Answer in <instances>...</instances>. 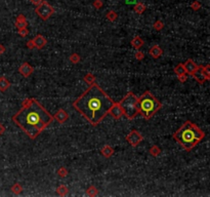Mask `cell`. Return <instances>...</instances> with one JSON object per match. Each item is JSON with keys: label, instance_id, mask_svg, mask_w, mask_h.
<instances>
[{"label": "cell", "instance_id": "8d00e7d4", "mask_svg": "<svg viewBox=\"0 0 210 197\" xmlns=\"http://www.w3.org/2000/svg\"><path fill=\"white\" fill-rule=\"evenodd\" d=\"M31 2H32L34 5H39L40 3H42V2L44 1V0H30Z\"/></svg>", "mask_w": 210, "mask_h": 197}, {"label": "cell", "instance_id": "9c48e42d", "mask_svg": "<svg viewBox=\"0 0 210 197\" xmlns=\"http://www.w3.org/2000/svg\"><path fill=\"white\" fill-rule=\"evenodd\" d=\"M19 74L23 75L24 77H29V76L32 74L33 72H34V68H33L30 64L24 63V64H22L21 66H19Z\"/></svg>", "mask_w": 210, "mask_h": 197}, {"label": "cell", "instance_id": "d6986e66", "mask_svg": "<svg viewBox=\"0 0 210 197\" xmlns=\"http://www.w3.org/2000/svg\"><path fill=\"white\" fill-rule=\"evenodd\" d=\"M57 193L60 196H67V195H68V193H69V189H68V187H67L66 185H60L57 188Z\"/></svg>", "mask_w": 210, "mask_h": 197}, {"label": "cell", "instance_id": "8992f818", "mask_svg": "<svg viewBox=\"0 0 210 197\" xmlns=\"http://www.w3.org/2000/svg\"><path fill=\"white\" fill-rule=\"evenodd\" d=\"M54 13V8L46 1H43L42 3L37 5V7L35 8V13L42 20V21L48 20L50 16H52Z\"/></svg>", "mask_w": 210, "mask_h": 197}, {"label": "cell", "instance_id": "7402d4cb", "mask_svg": "<svg viewBox=\"0 0 210 197\" xmlns=\"http://www.w3.org/2000/svg\"><path fill=\"white\" fill-rule=\"evenodd\" d=\"M149 153H150V155H152L153 157H157V156L160 155V153H161V149L159 148L157 145H154V146H152V147L150 148Z\"/></svg>", "mask_w": 210, "mask_h": 197}, {"label": "cell", "instance_id": "e575fe53", "mask_svg": "<svg viewBox=\"0 0 210 197\" xmlns=\"http://www.w3.org/2000/svg\"><path fill=\"white\" fill-rule=\"evenodd\" d=\"M177 79L180 80V82H186L187 79V77L186 74H184V75H178V76H177Z\"/></svg>", "mask_w": 210, "mask_h": 197}, {"label": "cell", "instance_id": "7a4b0ae2", "mask_svg": "<svg viewBox=\"0 0 210 197\" xmlns=\"http://www.w3.org/2000/svg\"><path fill=\"white\" fill-rule=\"evenodd\" d=\"M12 121L30 139H36L54 121V116L35 99H27L12 116Z\"/></svg>", "mask_w": 210, "mask_h": 197}, {"label": "cell", "instance_id": "d4e9b609", "mask_svg": "<svg viewBox=\"0 0 210 197\" xmlns=\"http://www.w3.org/2000/svg\"><path fill=\"white\" fill-rule=\"evenodd\" d=\"M106 18L109 22H115L118 18V15L116 13L115 10H110V12L107 13V15H106Z\"/></svg>", "mask_w": 210, "mask_h": 197}, {"label": "cell", "instance_id": "ac0fdd59", "mask_svg": "<svg viewBox=\"0 0 210 197\" xmlns=\"http://www.w3.org/2000/svg\"><path fill=\"white\" fill-rule=\"evenodd\" d=\"M10 82L5 77H0V91H5L6 89L9 88Z\"/></svg>", "mask_w": 210, "mask_h": 197}, {"label": "cell", "instance_id": "44dd1931", "mask_svg": "<svg viewBox=\"0 0 210 197\" xmlns=\"http://www.w3.org/2000/svg\"><path fill=\"white\" fill-rule=\"evenodd\" d=\"M173 71H174V73L176 75H184L186 74V69H184V64H178L176 65V66L174 67V69H173Z\"/></svg>", "mask_w": 210, "mask_h": 197}, {"label": "cell", "instance_id": "5b68a950", "mask_svg": "<svg viewBox=\"0 0 210 197\" xmlns=\"http://www.w3.org/2000/svg\"><path fill=\"white\" fill-rule=\"evenodd\" d=\"M119 105L121 106L123 113L127 119H134L138 113V97L133 92H128L124 98L120 101Z\"/></svg>", "mask_w": 210, "mask_h": 197}, {"label": "cell", "instance_id": "3957f363", "mask_svg": "<svg viewBox=\"0 0 210 197\" xmlns=\"http://www.w3.org/2000/svg\"><path fill=\"white\" fill-rule=\"evenodd\" d=\"M173 139L184 150L190 152L205 138V133L192 121H186L173 134Z\"/></svg>", "mask_w": 210, "mask_h": 197}, {"label": "cell", "instance_id": "9a60e30c", "mask_svg": "<svg viewBox=\"0 0 210 197\" xmlns=\"http://www.w3.org/2000/svg\"><path fill=\"white\" fill-rule=\"evenodd\" d=\"M149 55L152 57L153 59H158L160 58L162 55H163V50L160 46L158 45H154L150 48L149 50Z\"/></svg>", "mask_w": 210, "mask_h": 197}, {"label": "cell", "instance_id": "cb8c5ba5", "mask_svg": "<svg viewBox=\"0 0 210 197\" xmlns=\"http://www.w3.org/2000/svg\"><path fill=\"white\" fill-rule=\"evenodd\" d=\"M86 194H87L88 196L94 197L99 194V190H97V188L96 186H90V187H88L87 190H86Z\"/></svg>", "mask_w": 210, "mask_h": 197}, {"label": "cell", "instance_id": "4dcf8cb0", "mask_svg": "<svg viewBox=\"0 0 210 197\" xmlns=\"http://www.w3.org/2000/svg\"><path fill=\"white\" fill-rule=\"evenodd\" d=\"M18 34L19 36H22V37H26V36L29 34V30H28L27 28H24V29H19L18 31Z\"/></svg>", "mask_w": 210, "mask_h": 197}, {"label": "cell", "instance_id": "1f68e13d", "mask_svg": "<svg viewBox=\"0 0 210 197\" xmlns=\"http://www.w3.org/2000/svg\"><path fill=\"white\" fill-rule=\"evenodd\" d=\"M134 58H135L138 61H142V59H145V53L141 52V50H138V52H136V53L134 55Z\"/></svg>", "mask_w": 210, "mask_h": 197}, {"label": "cell", "instance_id": "277c9868", "mask_svg": "<svg viewBox=\"0 0 210 197\" xmlns=\"http://www.w3.org/2000/svg\"><path fill=\"white\" fill-rule=\"evenodd\" d=\"M138 112L145 120H149L156 112L162 108V104L149 91H145V94L138 98Z\"/></svg>", "mask_w": 210, "mask_h": 197}, {"label": "cell", "instance_id": "f35d334b", "mask_svg": "<svg viewBox=\"0 0 210 197\" xmlns=\"http://www.w3.org/2000/svg\"><path fill=\"white\" fill-rule=\"evenodd\" d=\"M5 46L4 45H2V44H0V55H2V53H4L5 52Z\"/></svg>", "mask_w": 210, "mask_h": 197}, {"label": "cell", "instance_id": "f1b7e54d", "mask_svg": "<svg viewBox=\"0 0 210 197\" xmlns=\"http://www.w3.org/2000/svg\"><path fill=\"white\" fill-rule=\"evenodd\" d=\"M153 27L156 31H161L164 28V23L162 21H160V20H158V21H156L155 23H154Z\"/></svg>", "mask_w": 210, "mask_h": 197}, {"label": "cell", "instance_id": "5bb4252c", "mask_svg": "<svg viewBox=\"0 0 210 197\" xmlns=\"http://www.w3.org/2000/svg\"><path fill=\"white\" fill-rule=\"evenodd\" d=\"M16 27L18 28V30L19 29H24V28H27L28 26V22L26 18H25L24 15H19L16 16Z\"/></svg>", "mask_w": 210, "mask_h": 197}, {"label": "cell", "instance_id": "f546056e", "mask_svg": "<svg viewBox=\"0 0 210 197\" xmlns=\"http://www.w3.org/2000/svg\"><path fill=\"white\" fill-rule=\"evenodd\" d=\"M202 72H203L204 76L206 77V79L209 80L210 79V67H209V65H207V66H205V67L202 66Z\"/></svg>", "mask_w": 210, "mask_h": 197}, {"label": "cell", "instance_id": "83f0119b", "mask_svg": "<svg viewBox=\"0 0 210 197\" xmlns=\"http://www.w3.org/2000/svg\"><path fill=\"white\" fill-rule=\"evenodd\" d=\"M69 60L73 64H77V63H79V62H80V56L78 55V53H72V55L70 56Z\"/></svg>", "mask_w": 210, "mask_h": 197}, {"label": "cell", "instance_id": "4fadbf2b", "mask_svg": "<svg viewBox=\"0 0 210 197\" xmlns=\"http://www.w3.org/2000/svg\"><path fill=\"white\" fill-rule=\"evenodd\" d=\"M184 69H186V72L189 73V74H192L193 72H195L199 67L194 61L191 60V59H189V60L184 64Z\"/></svg>", "mask_w": 210, "mask_h": 197}, {"label": "cell", "instance_id": "836d02e7", "mask_svg": "<svg viewBox=\"0 0 210 197\" xmlns=\"http://www.w3.org/2000/svg\"><path fill=\"white\" fill-rule=\"evenodd\" d=\"M103 4V3L102 0H94L93 3H92V5H93V6L96 8V9H100V8H102Z\"/></svg>", "mask_w": 210, "mask_h": 197}, {"label": "cell", "instance_id": "603a6c76", "mask_svg": "<svg viewBox=\"0 0 210 197\" xmlns=\"http://www.w3.org/2000/svg\"><path fill=\"white\" fill-rule=\"evenodd\" d=\"M145 10V5L144 3H142V2H138V3L134 5V12L138 13V15H142Z\"/></svg>", "mask_w": 210, "mask_h": 197}, {"label": "cell", "instance_id": "6da1fadb", "mask_svg": "<svg viewBox=\"0 0 210 197\" xmlns=\"http://www.w3.org/2000/svg\"><path fill=\"white\" fill-rule=\"evenodd\" d=\"M114 101L96 83L90 86L73 102V107L92 126L99 125L110 112Z\"/></svg>", "mask_w": 210, "mask_h": 197}, {"label": "cell", "instance_id": "52a82bcc", "mask_svg": "<svg viewBox=\"0 0 210 197\" xmlns=\"http://www.w3.org/2000/svg\"><path fill=\"white\" fill-rule=\"evenodd\" d=\"M126 141H127L132 147H136L142 143V134L138 131H132L126 136Z\"/></svg>", "mask_w": 210, "mask_h": 197}, {"label": "cell", "instance_id": "2e32d148", "mask_svg": "<svg viewBox=\"0 0 210 197\" xmlns=\"http://www.w3.org/2000/svg\"><path fill=\"white\" fill-rule=\"evenodd\" d=\"M100 154L106 157V158H110V157L114 154V149L109 145H106L100 149Z\"/></svg>", "mask_w": 210, "mask_h": 197}, {"label": "cell", "instance_id": "8fae6325", "mask_svg": "<svg viewBox=\"0 0 210 197\" xmlns=\"http://www.w3.org/2000/svg\"><path fill=\"white\" fill-rule=\"evenodd\" d=\"M191 75H192V77H194L195 79L197 80L200 84L204 83V82H205V81L207 80L206 77H205V76H204V74H203V72H202V66H199L198 69L196 70L195 72H193Z\"/></svg>", "mask_w": 210, "mask_h": 197}, {"label": "cell", "instance_id": "30bf717a", "mask_svg": "<svg viewBox=\"0 0 210 197\" xmlns=\"http://www.w3.org/2000/svg\"><path fill=\"white\" fill-rule=\"evenodd\" d=\"M32 41H33V43H34L35 48H38V49L43 48V47L45 46V44L47 43L46 38L42 35H36L35 37L32 39Z\"/></svg>", "mask_w": 210, "mask_h": 197}, {"label": "cell", "instance_id": "7c38bea8", "mask_svg": "<svg viewBox=\"0 0 210 197\" xmlns=\"http://www.w3.org/2000/svg\"><path fill=\"white\" fill-rule=\"evenodd\" d=\"M68 118H69V115L65 110H64V109H60V110H58L54 116V119L58 120L60 123L66 122L67 120H68Z\"/></svg>", "mask_w": 210, "mask_h": 197}, {"label": "cell", "instance_id": "4316f807", "mask_svg": "<svg viewBox=\"0 0 210 197\" xmlns=\"http://www.w3.org/2000/svg\"><path fill=\"white\" fill-rule=\"evenodd\" d=\"M57 174H58V176L60 177V178H66V177L68 176L69 173H68V170H67L65 167H60L58 170Z\"/></svg>", "mask_w": 210, "mask_h": 197}, {"label": "cell", "instance_id": "ffe728a7", "mask_svg": "<svg viewBox=\"0 0 210 197\" xmlns=\"http://www.w3.org/2000/svg\"><path fill=\"white\" fill-rule=\"evenodd\" d=\"M83 80H84V82H85V83L90 84V85H91L92 83L96 82V76H94L93 74H91V73H87V74L84 75Z\"/></svg>", "mask_w": 210, "mask_h": 197}, {"label": "cell", "instance_id": "74e56055", "mask_svg": "<svg viewBox=\"0 0 210 197\" xmlns=\"http://www.w3.org/2000/svg\"><path fill=\"white\" fill-rule=\"evenodd\" d=\"M4 131H5V127L2 125V123H0V136H1V134H3Z\"/></svg>", "mask_w": 210, "mask_h": 197}, {"label": "cell", "instance_id": "e0dca14e", "mask_svg": "<svg viewBox=\"0 0 210 197\" xmlns=\"http://www.w3.org/2000/svg\"><path fill=\"white\" fill-rule=\"evenodd\" d=\"M131 45H132L134 48L138 49L144 45V40H142L139 36H136V37H134L132 40H131Z\"/></svg>", "mask_w": 210, "mask_h": 197}, {"label": "cell", "instance_id": "d6a6232c", "mask_svg": "<svg viewBox=\"0 0 210 197\" xmlns=\"http://www.w3.org/2000/svg\"><path fill=\"white\" fill-rule=\"evenodd\" d=\"M191 8H192V9H194V10H199L201 8V3L199 1H194L191 4Z\"/></svg>", "mask_w": 210, "mask_h": 197}, {"label": "cell", "instance_id": "484cf974", "mask_svg": "<svg viewBox=\"0 0 210 197\" xmlns=\"http://www.w3.org/2000/svg\"><path fill=\"white\" fill-rule=\"evenodd\" d=\"M10 190H12V192L13 194H16V195H19V194H21L22 191H23V187H22V186L19 185V183H16V184L12 187V189H10Z\"/></svg>", "mask_w": 210, "mask_h": 197}, {"label": "cell", "instance_id": "d590c367", "mask_svg": "<svg viewBox=\"0 0 210 197\" xmlns=\"http://www.w3.org/2000/svg\"><path fill=\"white\" fill-rule=\"evenodd\" d=\"M27 47L28 48H30V49H33V48H35V46H34V43H33V41L32 40H29L27 42Z\"/></svg>", "mask_w": 210, "mask_h": 197}, {"label": "cell", "instance_id": "ba28073f", "mask_svg": "<svg viewBox=\"0 0 210 197\" xmlns=\"http://www.w3.org/2000/svg\"><path fill=\"white\" fill-rule=\"evenodd\" d=\"M109 113H110L112 115V117L115 118V119H120V118L124 115L121 106L119 105V103H115V102H114L113 105H112Z\"/></svg>", "mask_w": 210, "mask_h": 197}]
</instances>
